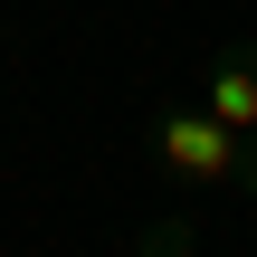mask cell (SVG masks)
I'll return each mask as SVG.
<instances>
[{
    "label": "cell",
    "instance_id": "1",
    "mask_svg": "<svg viewBox=\"0 0 257 257\" xmlns=\"http://www.w3.org/2000/svg\"><path fill=\"white\" fill-rule=\"evenodd\" d=\"M143 143H153V162H162L172 181H229V191L257 200V134H229V124L200 114L191 95H162L153 124H143Z\"/></svg>",
    "mask_w": 257,
    "mask_h": 257
},
{
    "label": "cell",
    "instance_id": "2",
    "mask_svg": "<svg viewBox=\"0 0 257 257\" xmlns=\"http://www.w3.org/2000/svg\"><path fill=\"white\" fill-rule=\"evenodd\" d=\"M200 114H219L229 134H257V38H229L210 67H200Z\"/></svg>",
    "mask_w": 257,
    "mask_h": 257
},
{
    "label": "cell",
    "instance_id": "3",
    "mask_svg": "<svg viewBox=\"0 0 257 257\" xmlns=\"http://www.w3.org/2000/svg\"><path fill=\"white\" fill-rule=\"evenodd\" d=\"M143 257H191V229H181V219H162V229H143Z\"/></svg>",
    "mask_w": 257,
    "mask_h": 257
}]
</instances>
